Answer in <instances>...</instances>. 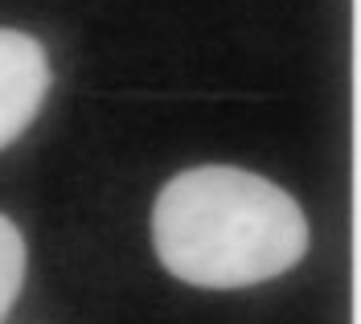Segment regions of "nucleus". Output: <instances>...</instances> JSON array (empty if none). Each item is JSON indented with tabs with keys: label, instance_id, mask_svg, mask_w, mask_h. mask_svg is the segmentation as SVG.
Segmentation results:
<instances>
[{
	"label": "nucleus",
	"instance_id": "1",
	"mask_svg": "<svg viewBox=\"0 0 361 324\" xmlns=\"http://www.w3.org/2000/svg\"><path fill=\"white\" fill-rule=\"evenodd\" d=\"M152 247L180 283L230 292L292 271L308 251V222L300 201L267 177L202 164L157 193Z\"/></svg>",
	"mask_w": 361,
	"mask_h": 324
},
{
	"label": "nucleus",
	"instance_id": "2",
	"mask_svg": "<svg viewBox=\"0 0 361 324\" xmlns=\"http://www.w3.org/2000/svg\"><path fill=\"white\" fill-rule=\"evenodd\" d=\"M49 94V58L25 29L0 25V148H8L37 119Z\"/></svg>",
	"mask_w": 361,
	"mask_h": 324
},
{
	"label": "nucleus",
	"instance_id": "3",
	"mask_svg": "<svg viewBox=\"0 0 361 324\" xmlns=\"http://www.w3.org/2000/svg\"><path fill=\"white\" fill-rule=\"evenodd\" d=\"M21 283H25V238L17 230V222H8L0 213V320L17 304Z\"/></svg>",
	"mask_w": 361,
	"mask_h": 324
}]
</instances>
